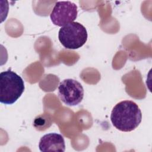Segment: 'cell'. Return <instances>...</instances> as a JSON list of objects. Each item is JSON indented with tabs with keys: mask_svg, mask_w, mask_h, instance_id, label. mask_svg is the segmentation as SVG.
Instances as JSON below:
<instances>
[{
	"mask_svg": "<svg viewBox=\"0 0 152 152\" xmlns=\"http://www.w3.org/2000/svg\"><path fill=\"white\" fill-rule=\"evenodd\" d=\"M142 120V113L137 103L131 100H124L113 108L110 121L118 130L130 132L136 129Z\"/></svg>",
	"mask_w": 152,
	"mask_h": 152,
	"instance_id": "obj_1",
	"label": "cell"
},
{
	"mask_svg": "<svg viewBox=\"0 0 152 152\" xmlns=\"http://www.w3.org/2000/svg\"><path fill=\"white\" fill-rule=\"evenodd\" d=\"M23 78L8 69L0 74V102L4 104L14 103L24 91Z\"/></svg>",
	"mask_w": 152,
	"mask_h": 152,
	"instance_id": "obj_2",
	"label": "cell"
},
{
	"mask_svg": "<svg viewBox=\"0 0 152 152\" xmlns=\"http://www.w3.org/2000/svg\"><path fill=\"white\" fill-rule=\"evenodd\" d=\"M88 34L86 27L78 22H72L59 29L58 39L62 45L68 49H77L87 42Z\"/></svg>",
	"mask_w": 152,
	"mask_h": 152,
	"instance_id": "obj_3",
	"label": "cell"
},
{
	"mask_svg": "<svg viewBox=\"0 0 152 152\" xmlns=\"http://www.w3.org/2000/svg\"><path fill=\"white\" fill-rule=\"evenodd\" d=\"M58 96L66 105L76 106L81 102L84 97V88L78 81L71 78L65 79L59 84Z\"/></svg>",
	"mask_w": 152,
	"mask_h": 152,
	"instance_id": "obj_4",
	"label": "cell"
},
{
	"mask_svg": "<svg viewBox=\"0 0 152 152\" xmlns=\"http://www.w3.org/2000/svg\"><path fill=\"white\" fill-rule=\"evenodd\" d=\"M78 14L77 6L71 1H58L55 3L50 15L53 24L62 27L74 22Z\"/></svg>",
	"mask_w": 152,
	"mask_h": 152,
	"instance_id": "obj_5",
	"label": "cell"
},
{
	"mask_svg": "<svg viewBox=\"0 0 152 152\" xmlns=\"http://www.w3.org/2000/svg\"><path fill=\"white\" fill-rule=\"evenodd\" d=\"M39 148L41 151H60L65 150V143L63 136L53 132L43 135L40 140Z\"/></svg>",
	"mask_w": 152,
	"mask_h": 152,
	"instance_id": "obj_6",
	"label": "cell"
}]
</instances>
